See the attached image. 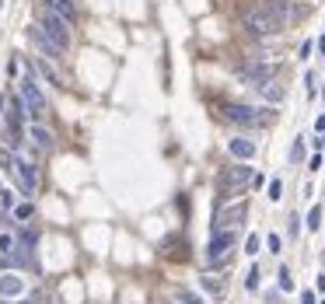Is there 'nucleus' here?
I'll list each match as a JSON object with an SVG mask.
<instances>
[{
  "mask_svg": "<svg viewBox=\"0 0 325 304\" xmlns=\"http://www.w3.org/2000/svg\"><path fill=\"white\" fill-rule=\"evenodd\" d=\"M35 25L42 28V35H46V39H49V42H53V46H56L60 53H67V49H70V25H67V21H63V18H60L56 11L42 7V11H39V21H35Z\"/></svg>",
  "mask_w": 325,
  "mask_h": 304,
  "instance_id": "obj_1",
  "label": "nucleus"
},
{
  "mask_svg": "<svg viewBox=\"0 0 325 304\" xmlns=\"http://www.w3.org/2000/svg\"><path fill=\"white\" fill-rule=\"evenodd\" d=\"M242 25L245 32H252V35H273V32H280V28H287L266 4H259V7H252V11H245L242 14Z\"/></svg>",
  "mask_w": 325,
  "mask_h": 304,
  "instance_id": "obj_2",
  "label": "nucleus"
},
{
  "mask_svg": "<svg viewBox=\"0 0 325 304\" xmlns=\"http://www.w3.org/2000/svg\"><path fill=\"white\" fill-rule=\"evenodd\" d=\"M21 84V102H25V112L32 116V123H39L46 116V94L39 91V80L32 74V67H25V77L18 80Z\"/></svg>",
  "mask_w": 325,
  "mask_h": 304,
  "instance_id": "obj_3",
  "label": "nucleus"
},
{
  "mask_svg": "<svg viewBox=\"0 0 325 304\" xmlns=\"http://www.w3.org/2000/svg\"><path fill=\"white\" fill-rule=\"evenodd\" d=\"M221 116L228 123H235V126H266V123H273V112L269 109H252V105H238V102L224 105Z\"/></svg>",
  "mask_w": 325,
  "mask_h": 304,
  "instance_id": "obj_4",
  "label": "nucleus"
},
{
  "mask_svg": "<svg viewBox=\"0 0 325 304\" xmlns=\"http://www.w3.org/2000/svg\"><path fill=\"white\" fill-rule=\"evenodd\" d=\"M217 182H221V192H224V196H235V192H242L245 185L252 182V168H248V164H231V168L221 171Z\"/></svg>",
  "mask_w": 325,
  "mask_h": 304,
  "instance_id": "obj_5",
  "label": "nucleus"
},
{
  "mask_svg": "<svg viewBox=\"0 0 325 304\" xmlns=\"http://www.w3.org/2000/svg\"><path fill=\"white\" fill-rule=\"evenodd\" d=\"M231 248H235V228L217 231V234L210 238V245H206V262H210V266H221V262H228Z\"/></svg>",
  "mask_w": 325,
  "mask_h": 304,
  "instance_id": "obj_6",
  "label": "nucleus"
},
{
  "mask_svg": "<svg viewBox=\"0 0 325 304\" xmlns=\"http://www.w3.org/2000/svg\"><path fill=\"white\" fill-rule=\"evenodd\" d=\"M11 175H14V182H18V189H21V196H25V199H28V196H35V189H39V175H35V168H32L28 161L14 157Z\"/></svg>",
  "mask_w": 325,
  "mask_h": 304,
  "instance_id": "obj_7",
  "label": "nucleus"
},
{
  "mask_svg": "<svg viewBox=\"0 0 325 304\" xmlns=\"http://www.w3.org/2000/svg\"><path fill=\"white\" fill-rule=\"evenodd\" d=\"M276 77V67L273 63H248V67H238V80L248 84V87H259V84H266V80H273Z\"/></svg>",
  "mask_w": 325,
  "mask_h": 304,
  "instance_id": "obj_8",
  "label": "nucleus"
},
{
  "mask_svg": "<svg viewBox=\"0 0 325 304\" xmlns=\"http://www.w3.org/2000/svg\"><path fill=\"white\" fill-rule=\"evenodd\" d=\"M28 39H32V46L39 49V56H42V60H60V56H63V53H60V49L42 35V28H39V25H32V28H28Z\"/></svg>",
  "mask_w": 325,
  "mask_h": 304,
  "instance_id": "obj_9",
  "label": "nucleus"
},
{
  "mask_svg": "<svg viewBox=\"0 0 325 304\" xmlns=\"http://www.w3.org/2000/svg\"><path fill=\"white\" fill-rule=\"evenodd\" d=\"M21 294H25V276L7 269V273L0 276V297H21Z\"/></svg>",
  "mask_w": 325,
  "mask_h": 304,
  "instance_id": "obj_10",
  "label": "nucleus"
},
{
  "mask_svg": "<svg viewBox=\"0 0 325 304\" xmlns=\"http://www.w3.org/2000/svg\"><path fill=\"white\" fill-rule=\"evenodd\" d=\"M228 151H231V157H238V161H252L255 157V140H248V137H231L228 140Z\"/></svg>",
  "mask_w": 325,
  "mask_h": 304,
  "instance_id": "obj_11",
  "label": "nucleus"
},
{
  "mask_svg": "<svg viewBox=\"0 0 325 304\" xmlns=\"http://www.w3.org/2000/svg\"><path fill=\"white\" fill-rule=\"evenodd\" d=\"M245 214H248V207H245V203L231 207V210H221V214H217V231H228V228H235V224H242Z\"/></svg>",
  "mask_w": 325,
  "mask_h": 304,
  "instance_id": "obj_12",
  "label": "nucleus"
},
{
  "mask_svg": "<svg viewBox=\"0 0 325 304\" xmlns=\"http://www.w3.org/2000/svg\"><path fill=\"white\" fill-rule=\"evenodd\" d=\"M255 91H259V98H262V102H269V105H280V102L287 98L283 84H276V80H266V84H259Z\"/></svg>",
  "mask_w": 325,
  "mask_h": 304,
  "instance_id": "obj_13",
  "label": "nucleus"
},
{
  "mask_svg": "<svg viewBox=\"0 0 325 304\" xmlns=\"http://www.w3.org/2000/svg\"><path fill=\"white\" fill-rule=\"evenodd\" d=\"M46 7H49V11H56L67 25H74V21H77V0H46Z\"/></svg>",
  "mask_w": 325,
  "mask_h": 304,
  "instance_id": "obj_14",
  "label": "nucleus"
},
{
  "mask_svg": "<svg viewBox=\"0 0 325 304\" xmlns=\"http://www.w3.org/2000/svg\"><path fill=\"white\" fill-rule=\"evenodd\" d=\"M28 137H32L39 147H53V133H49L42 123H32V126H28Z\"/></svg>",
  "mask_w": 325,
  "mask_h": 304,
  "instance_id": "obj_15",
  "label": "nucleus"
},
{
  "mask_svg": "<svg viewBox=\"0 0 325 304\" xmlns=\"http://www.w3.org/2000/svg\"><path fill=\"white\" fill-rule=\"evenodd\" d=\"M11 214H14V221H21V224H25V221H32V217H35V207L25 199V203H14V207H11Z\"/></svg>",
  "mask_w": 325,
  "mask_h": 304,
  "instance_id": "obj_16",
  "label": "nucleus"
},
{
  "mask_svg": "<svg viewBox=\"0 0 325 304\" xmlns=\"http://www.w3.org/2000/svg\"><path fill=\"white\" fill-rule=\"evenodd\" d=\"M35 70H39V77H42V80H46V84H56V87H60V77L53 74V67H49V63H46V60H42V56H39V60H35Z\"/></svg>",
  "mask_w": 325,
  "mask_h": 304,
  "instance_id": "obj_17",
  "label": "nucleus"
},
{
  "mask_svg": "<svg viewBox=\"0 0 325 304\" xmlns=\"http://www.w3.org/2000/svg\"><path fill=\"white\" fill-rule=\"evenodd\" d=\"M175 304H203V297L199 294H192V290H185V287H175Z\"/></svg>",
  "mask_w": 325,
  "mask_h": 304,
  "instance_id": "obj_18",
  "label": "nucleus"
},
{
  "mask_svg": "<svg viewBox=\"0 0 325 304\" xmlns=\"http://www.w3.org/2000/svg\"><path fill=\"white\" fill-rule=\"evenodd\" d=\"M318 228H322V207L315 203V207L308 210V231H318Z\"/></svg>",
  "mask_w": 325,
  "mask_h": 304,
  "instance_id": "obj_19",
  "label": "nucleus"
},
{
  "mask_svg": "<svg viewBox=\"0 0 325 304\" xmlns=\"http://www.w3.org/2000/svg\"><path fill=\"white\" fill-rule=\"evenodd\" d=\"M259 280H262V273H259V266H252L245 276V290H259Z\"/></svg>",
  "mask_w": 325,
  "mask_h": 304,
  "instance_id": "obj_20",
  "label": "nucleus"
},
{
  "mask_svg": "<svg viewBox=\"0 0 325 304\" xmlns=\"http://www.w3.org/2000/svg\"><path fill=\"white\" fill-rule=\"evenodd\" d=\"M280 290H283V294H290V290H294V276H290V269H287V266H280Z\"/></svg>",
  "mask_w": 325,
  "mask_h": 304,
  "instance_id": "obj_21",
  "label": "nucleus"
},
{
  "mask_svg": "<svg viewBox=\"0 0 325 304\" xmlns=\"http://www.w3.org/2000/svg\"><path fill=\"white\" fill-rule=\"evenodd\" d=\"M203 290H210V294H224V280H217V276H203Z\"/></svg>",
  "mask_w": 325,
  "mask_h": 304,
  "instance_id": "obj_22",
  "label": "nucleus"
},
{
  "mask_svg": "<svg viewBox=\"0 0 325 304\" xmlns=\"http://www.w3.org/2000/svg\"><path fill=\"white\" fill-rule=\"evenodd\" d=\"M301 157H304V137H297V140H294V147H290V161H294V164H297Z\"/></svg>",
  "mask_w": 325,
  "mask_h": 304,
  "instance_id": "obj_23",
  "label": "nucleus"
},
{
  "mask_svg": "<svg viewBox=\"0 0 325 304\" xmlns=\"http://www.w3.org/2000/svg\"><path fill=\"white\" fill-rule=\"evenodd\" d=\"M280 196H283V182H280V178H273V182H269V199L276 203Z\"/></svg>",
  "mask_w": 325,
  "mask_h": 304,
  "instance_id": "obj_24",
  "label": "nucleus"
},
{
  "mask_svg": "<svg viewBox=\"0 0 325 304\" xmlns=\"http://www.w3.org/2000/svg\"><path fill=\"white\" fill-rule=\"evenodd\" d=\"M14 252V238L11 234H0V255H11Z\"/></svg>",
  "mask_w": 325,
  "mask_h": 304,
  "instance_id": "obj_25",
  "label": "nucleus"
},
{
  "mask_svg": "<svg viewBox=\"0 0 325 304\" xmlns=\"http://www.w3.org/2000/svg\"><path fill=\"white\" fill-rule=\"evenodd\" d=\"M245 252H248V255L259 252V234H248V238H245Z\"/></svg>",
  "mask_w": 325,
  "mask_h": 304,
  "instance_id": "obj_26",
  "label": "nucleus"
},
{
  "mask_svg": "<svg viewBox=\"0 0 325 304\" xmlns=\"http://www.w3.org/2000/svg\"><path fill=\"white\" fill-rule=\"evenodd\" d=\"M0 207H4V210H11V207H14V192H11V189H4V192H0Z\"/></svg>",
  "mask_w": 325,
  "mask_h": 304,
  "instance_id": "obj_27",
  "label": "nucleus"
},
{
  "mask_svg": "<svg viewBox=\"0 0 325 304\" xmlns=\"http://www.w3.org/2000/svg\"><path fill=\"white\" fill-rule=\"evenodd\" d=\"M266 245H269V252H280V248H283V241H280V234H269V238H266Z\"/></svg>",
  "mask_w": 325,
  "mask_h": 304,
  "instance_id": "obj_28",
  "label": "nucleus"
},
{
  "mask_svg": "<svg viewBox=\"0 0 325 304\" xmlns=\"http://www.w3.org/2000/svg\"><path fill=\"white\" fill-rule=\"evenodd\" d=\"M11 164H14V157H11L7 151H0V168H4V171H11Z\"/></svg>",
  "mask_w": 325,
  "mask_h": 304,
  "instance_id": "obj_29",
  "label": "nucleus"
},
{
  "mask_svg": "<svg viewBox=\"0 0 325 304\" xmlns=\"http://www.w3.org/2000/svg\"><path fill=\"white\" fill-rule=\"evenodd\" d=\"M322 164H325V161H322V157H318V154H315V157H311V161H308V168H311V171H318V168H322Z\"/></svg>",
  "mask_w": 325,
  "mask_h": 304,
  "instance_id": "obj_30",
  "label": "nucleus"
},
{
  "mask_svg": "<svg viewBox=\"0 0 325 304\" xmlns=\"http://www.w3.org/2000/svg\"><path fill=\"white\" fill-rule=\"evenodd\" d=\"M301 304H315V294H311V290H304V294H301Z\"/></svg>",
  "mask_w": 325,
  "mask_h": 304,
  "instance_id": "obj_31",
  "label": "nucleus"
},
{
  "mask_svg": "<svg viewBox=\"0 0 325 304\" xmlns=\"http://www.w3.org/2000/svg\"><path fill=\"white\" fill-rule=\"evenodd\" d=\"M315 130H318V137H325V116H318V123H315Z\"/></svg>",
  "mask_w": 325,
  "mask_h": 304,
  "instance_id": "obj_32",
  "label": "nucleus"
},
{
  "mask_svg": "<svg viewBox=\"0 0 325 304\" xmlns=\"http://www.w3.org/2000/svg\"><path fill=\"white\" fill-rule=\"evenodd\" d=\"M318 53H322V56H325V35H322V39H318Z\"/></svg>",
  "mask_w": 325,
  "mask_h": 304,
  "instance_id": "obj_33",
  "label": "nucleus"
},
{
  "mask_svg": "<svg viewBox=\"0 0 325 304\" xmlns=\"http://www.w3.org/2000/svg\"><path fill=\"white\" fill-rule=\"evenodd\" d=\"M21 304H39V301H21Z\"/></svg>",
  "mask_w": 325,
  "mask_h": 304,
  "instance_id": "obj_34",
  "label": "nucleus"
},
{
  "mask_svg": "<svg viewBox=\"0 0 325 304\" xmlns=\"http://www.w3.org/2000/svg\"><path fill=\"white\" fill-rule=\"evenodd\" d=\"M0 304H7V297H0Z\"/></svg>",
  "mask_w": 325,
  "mask_h": 304,
  "instance_id": "obj_35",
  "label": "nucleus"
},
{
  "mask_svg": "<svg viewBox=\"0 0 325 304\" xmlns=\"http://www.w3.org/2000/svg\"><path fill=\"white\" fill-rule=\"evenodd\" d=\"M0 11H4V0H0Z\"/></svg>",
  "mask_w": 325,
  "mask_h": 304,
  "instance_id": "obj_36",
  "label": "nucleus"
},
{
  "mask_svg": "<svg viewBox=\"0 0 325 304\" xmlns=\"http://www.w3.org/2000/svg\"><path fill=\"white\" fill-rule=\"evenodd\" d=\"M322 304H325V301H322Z\"/></svg>",
  "mask_w": 325,
  "mask_h": 304,
  "instance_id": "obj_37",
  "label": "nucleus"
}]
</instances>
